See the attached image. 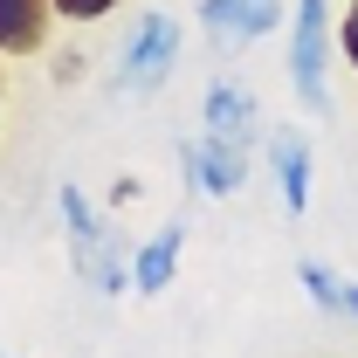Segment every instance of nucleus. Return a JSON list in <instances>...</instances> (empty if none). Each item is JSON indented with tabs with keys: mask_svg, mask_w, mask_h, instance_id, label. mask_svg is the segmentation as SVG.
Listing matches in <instances>:
<instances>
[{
	"mask_svg": "<svg viewBox=\"0 0 358 358\" xmlns=\"http://www.w3.org/2000/svg\"><path fill=\"white\" fill-rule=\"evenodd\" d=\"M324 55H331V7L296 0V14H289V76H296L303 110H324Z\"/></svg>",
	"mask_w": 358,
	"mask_h": 358,
	"instance_id": "nucleus-2",
	"label": "nucleus"
},
{
	"mask_svg": "<svg viewBox=\"0 0 358 358\" xmlns=\"http://www.w3.org/2000/svg\"><path fill=\"white\" fill-rule=\"evenodd\" d=\"M255 131H262V117H255V96L241 83H207V138H227V145H248L255 152Z\"/></svg>",
	"mask_w": 358,
	"mask_h": 358,
	"instance_id": "nucleus-7",
	"label": "nucleus"
},
{
	"mask_svg": "<svg viewBox=\"0 0 358 358\" xmlns=\"http://www.w3.org/2000/svg\"><path fill=\"white\" fill-rule=\"evenodd\" d=\"M173 62H179V21L173 14H145L131 48H124V62H117V83L131 90V96H152V90L173 76Z\"/></svg>",
	"mask_w": 358,
	"mask_h": 358,
	"instance_id": "nucleus-3",
	"label": "nucleus"
},
{
	"mask_svg": "<svg viewBox=\"0 0 358 358\" xmlns=\"http://www.w3.org/2000/svg\"><path fill=\"white\" fill-rule=\"evenodd\" d=\"M55 207H62V227H69V262H76V275H83L90 289L117 296V289L131 282V268H124V248L110 241V227L90 214L83 186H62V193H55Z\"/></svg>",
	"mask_w": 358,
	"mask_h": 358,
	"instance_id": "nucleus-1",
	"label": "nucleus"
},
{
	"mask_svg": "<svg viewBox=\"0 0 358 358\" xmlns=\"http://www.w3.org/2000/svg\"><path fill=\"white\" fill-rule=\"evenodd\" d=\"M110 7H117V0H55V14H62V21H103Z\"/></svg>",
	"mask_w": 358,
	"mask_h": 358,
	"instance_id": "nucleus-11",
	"label": "nucleus"
},
{
	"mask_svg": "<svg viewBox=\"0 0 358 358\" xmlns=\"http://www.w3.org/2000/svg\"><path fill=\"white\" fill-rule=\"evenodd\" d=\"M282 21V0H200V28L214 35V48H248Z\"/></svg>",
	"mask_w": 358,
	"mask_h": 358,
	"instance_id": "nucleus-4",
	"label": "nucleus"
},
{
	"mask_svg": "<svg viewBox=\"0 0 358 358\" xmlns=\"http://www.w3.org/2000/svg\"><path fill=\"white\" fill-rule=\"evenodd\" d=\"M179 166H186V179L200 186V193H234L241 179H248V145H227V138H207L200 131V145H179Z\"/></svg>",
	"mask_w": 358,
	"mask_h": 358,
	"instance_id": "nucleus-5",
	"label": "nucleus"
},
{
	"mask_svg": "<svg viewBox=\"0 0 358 358\" xmlns=\"http://www.w3.org/2000/svg\"><path fill=\"white\" fill-rule=\"evenodd\" d=\"M0 358H7V352H0Z\"/></svg>",
	"mask_w": 358,
	"mask_h": 358,
	"instance_id": "nucleus-13",
	"label": "nucleus"
},
{
	"mask_svg": "<svg viewBox=\"0 0 358 358\" xmlns=\"http://www.w3.org/2000/svg\"><path fill=\"white\" fill-rule=\"evenodd\" d=\"M296 282L310 289V303H317V310H331V317H352V324H358V282L331 275L324 262H296Z\"/></svg>",
	"mask_w": 358,
	"mask_h": 358,
	"instance_id": "nucleus-10",
	"label": "nucleus"
},
{
	"mask_svg": "<svg viewBox=\"0 0 358 358\" xmlns=\"http://www.w3.org/2000/svg\"><path fill=\"white\" fill-rule=\"evenodd\" d=\"M179 241H186V227L166 221V227H159V234H152V241L131 255V289H138V296H159V289L173 282V268H179Z\"/></svg>",
	"mask_w": 358,
	"mask_h": 358,
	"instance_id": "nucleus-9",
	"label": "nucleus"
},
{
	"mask_svg": "<svg viewBox=\"0 0 358 358\" xmlns=\"http://www.w3.org/2000/svg\"><path fill=\"white\" fill-rule=\"evenodd\" d=\"M338 48H345V55H352V69H358V0H352V14H345V21H338Z\"/></svg>",
	"mask_w": 358,
	"mask_h": 358,
	"instance_id": "nucleus-12",
	"label": "nucleus"
},
{
	"mask_svg": "<svg viewBox=\"0 0 358 358\" xmlns=\"http://www.w3.org/2000/svg\"><path fill=\"white\" fill-rule=\"evenodd\" d=\"M55 0H0V55H42Z\"/></svg>",
	"mask_w": 358,
	"mask_h": 358,
	"instance_id": "nucleus-8",
	"label": "nucleus"
},
{
	"mask_svg": "<svg viewBox=\"0 0 358 358\" xmlns=\"http://www.w3.org/2000/svg\"><path fill=\"white\" fill-rule=\"evenodd\" d=\"M268 173H275V186H282V207L289 214H303L310 207V138L303 131H268Z\"/></svg>",
	"mask_w": 358,
	"mask_h": 358,
	"instance_id": "nucleus-6",
	"label": "nucleus"
}]
</instances>
